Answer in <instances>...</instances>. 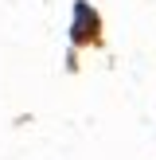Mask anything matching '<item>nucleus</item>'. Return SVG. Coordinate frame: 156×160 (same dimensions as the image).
Masks as SVG:
<instances>
[{
    "label": "nucleus",
    "mask_w": 156,
    "mask_h": 160,
    "mask_svg": "<svg viewBox=\"0 0 156 160\" xmlns=\"http://www.w3.org/2000/svg\"><path fill=\"white\" fill-rule=\"evenodd\" d=\"M74 39H78V43L98 39V16H94L90 4H78V8H74Z\"/></svg>",
    "instance_id": "nucleus-1"
}]
</instances>
